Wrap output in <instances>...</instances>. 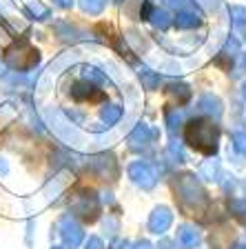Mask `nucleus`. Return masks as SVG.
I'll return each instance as SVG.
<instances>
[{"mask_svg": "<svg viewBox=\"0 0 246 249\" xmlns=\"http://www.w3.org/2000/svg\"><path fill=\"white\" fill-rule=\"evenodd\" d=\"M175 198H178L180 207L189 213H204L209 207V196L200 187V182L195 180V176L184 174L175 180Z\"/></svg>", "mask_w": 246, "mask_h": 249, "instance_id": "nucleus-1", "label": "nucleus"}, {"mask_svg": "<svg viewBox=\"0 0 246 249\" xmlns=\"http://www.w3.org/2000/svg\"><path fill=\"white\" fill-rule=\"evenodd\" d=\"M184 138L193 149L202 151L206 156H213L217 151V140H220V129L217 124H213L211 120L193 118L184 129Z\"/></svg>", "mask_w": 246, "mask_h": 249, "instance_id": "nucleus-2", "label": "nucleus"}, {"mask_svg": "<svg viewBox=\"0 0 246 249\" xmlns=\"http://www.w3.org/2000/svg\"><path fill=\"white\" fill-rule=\"evenodd\" d=\"M7 65L14 69H20V71H27V69L36 67L38 60H40V56H38V52L33 49V47H27V45H18L14 47V49H9L5 56Z\"/></svg>", "mask_w": 246, "mask_h": 249, "instance_id": "nucleus-3", "label": "nucleus"}, {"mask_svg": "<svg viewBox=\"0 0 246 249\" xmlns=\"http://www.w3.org/2000/svg\"><path fill=\"white\" fill-rule=\"evenodd\" d=\"M71 209H73V213H78V216L84 218V220H96L100 205H98V198L93 192H82L80 196L73 198Z\"/></svg>", "mask_w": 246, "mask_h": 249, "instance_id": "nucleus-4", "label": "nucleus"}, {"mask_svg": "<svg viewBox=\"0 0 246 249\" xmlns=\"http://www.w3.org/2000/svg\"><path fill=\"white\" fill-rule=\"evenodd\" d=\"M129 176L142 189H153L155 182H158V174H155L153 167H149L147 162H131L129 165Z\"/></svg>", "mask_w": 246, "mask_h": 249, "instance_id": "nucleus-5", "label": "nucleus"}, {"mask_svg": "<svg viewBox=\"0 0 246 249\" xmlns=\"http://www.w3.org/2000/svg\"><path fill=\"white\" fill-rule=\"evenodd\" d=\"M60 236H62V240H65V245H67L69 249H76L78 245L82 243V238H84L80 225H78L73 218H69V216L60 220Z\"/></svg>", "mask_w": 246, "mask_h": 249, "instance_id": "nucleus-6", "label": "nucleus"}, {"mask_svg": "<svg viewBox=\"0 0 246 249\" xmlns=\"http://www.w3.org/2000/svg\"><path fill=\"white\" fill-rule=\"evenodd\" d=\"M173 223V213H171L169 207H158L153 209V213H151L149 218V229L153 233H162L169 229V225Z\"/></svg>", "mask_w": 246, "mask_h": 249, "instance_id": "nucleus-7", "label": "nucleus"}, {"mask_svg": "<svg viewBox=\"0 0 246 249\" xmlns=\"http://www.w3.org/2000/svg\"><path fill=\"white\" fill-rule=\"evenodd\" d=\"M151 138H153V131H151L149 124H138L131 134H129V147L131 149H142V147H147L151 142Z\"/></svg>", "mask_w": 246, "mask_h": 249, "instance_id": "nucleus-8", "label": "nucleus"}, {"mask_svg": "<svg viewBox=\"0 0 246 249\" xmlns=\"http://www.w3.org/2000/svg\"><path fill=\"white\" fill-rule=\"evenodd\" d=\"M71 96H73V100H78V103H84V100H100L102 93L96 89V85L80 83V85H76V87L71 89Z\"/></svg>", "mask_w": 246, "mask_h": 249, "instance_id": "nucleus-9", "label": "nucleus"}, {"mask_svg": "<svg viewBox=\"0 0 246 249\" xmlns=\"http://www.w3.org/2000/svg\"><path fill=\"white\" fill-rule=\"evenodd\" d=\"M178 238L186 249H191L200 243V233L195 231V227H191V225H182V227L178 229Z\"/></svg>", "mask_w": 246, "mask_h": 249, "instance_id": "nucleus-10", "label": "nucleus"}, {"mask_svg": "<svg viewBox=\"0 0 246 249\" xmlns=\"http://www.w3.org/2000/svg\"><path fill=\"white\" fill-rule=\"evenodd\" d=\"M200 18L202 16L197 14V11H178V16H175V25H178L180 29H191V27L200 25Z\"/></svg>", "mask_w": 246, "mask_h": 249, "instance_id": "nucleus-11", "label": "nucleus"}, {"mask_svg": "<svg viewBox=\"0 0 246 249\" xmlns=\"http://www.w3.org/2000/svg\"><path fill=\"white\" fill-rule=\"evenodd\" d=\"M200 111H204V114H211V116H220L222 114V103L215 98V96H211V93H206V96H202L200 98Z\"/></svg>", "mask_w": 246, "mask_h": 249, "instance_id": "nucleus-12", "label": "nucleus"}, {"mask_svg": "<svg viewBox=\"0 0 246 249\" xmlns=\"http://www.w3.org/2000/svg\"><path fill=\"white\" fill-rule=\"evenodd\" d=\"M166 93H169L173 100H178V105H184L186 100L191 98V89L186 87V85H171V87L166 89Z\"/></svg>", "mask_w": 246, "mask_h": 249, "instance_id": "nucleus-13", "label": "nucleus"}, {"mask_svg": "<svg viewBox=\"0 0 246 249\" xmlns=\"http://www.w3.org/2000/svg\"><path fill=\"white\" fill-rule=\"evenodd\" d=\"M100 118H102V123H107V124H115L120 118H122V107H120V105H109V107L102 109Z\"/></svg>", "mask_w": 246, "mask_h": 249, "instance_id": "nucleus-14", "label": "nucleus"}, {"mask_svg": "<svg viewBox=\"0 0 246 249\" xmlns=\"http://www.w3.org/2000/svg\"><path fill=\"white\" fill-rule=\"evenodd\" d=\"M149 20L153 22L155 27H160V29H166V27L171 25V14L166 9H153L149 16Z\"/></svg>", "mask_w": 246, "mask_h": 249, "instance_id": "nucleus-15", "label": "nucleus"}, {"mask_svg": "<svg viewBox=\"0 0 246 249\" xmlns=\"http://www.w3.org/2000/svg\"><path fill=\"white\" fill-rule=\"evenodd\" d=\"M217 171H220L217 160H206L204 165L200 167V176L206 178V180H217Z\"/></svg>", "mask_w": 246, "mask_h": 249, "instance_id": "nucleus-16", "label": "nucleus"}, {"mask_svg": "<svg viewBox=\"0 0 246 249\" xmlns=\"http://www.w3.org/2000/svg\"><path fill=\"white\" fill-rule=\"evenodd\" d=\"M140 78H142V85L147 89H155L160 85V76L155 71H151V69H147V67L140 69Z\"/></svg>", "mask_w": 246, "mask_h": 249, "instance_id": "nucleus-17", "label": "nucleus"}, {"mask_svg": "<svg viewBox=\"0 0 246 249\" xmlns=\"http://www.w3.org/2000/svg\"><path fill=\"white\" fill-rule=\"evenodd\" d=\"M82 76H84V80H87V83H93V85H104V83H107V76H104L102 71L93 69V67H84V69H82Z\"/></svg>", "mask_w": 246, "mask_h": 249, "instance_id": "nucleus-18", "label": "nucleus"}, {"mask_svg": "<svg viewBox=\"0 0 246 249\" xmlns=\"http://www.w3.org/2000/svg\"><path fill=\"white\" fill-rule=\"evenodd\" d=\"M166 7L171 9H178V11H195L193 7V0H162Z\"/></svg>", "mask_w": 246, "mask_h": 249, "instance_id": "nucleus-19", "label": "nucleus"}, {"mask_svg": "<svg viewBox=\"0 0 246 249\" xmlns=\"http://www.w3.org/2000/svg\"><path fill=\"white\" fill-rule=\"evenodd\" d=\"M182 111H169L166 114V127H169V134L171 136H175V129H178V124L182 123Z\"/></svg>", "mask_w": 246, "mask_h": 249, "instance_id": "nucleus-20", "label": "nucleus"}, {"mask_svg": "<svg viewBox=\"0 0 246 249\" xmlns=\"http://www.w3.org/2000/svg\"><path fill=\"white\" fill-rule=\"evenodd\" d=\"M80 5L89 14H100L104 9V0H80Z\"/></svg>", "mask_w": 246, "mask_h": 249, "instance_id": "nucleus-21", "label": "nucleus"}, {"mask_svg": "<svg viewBox=\"0 0 246 249\" xmlns=\"http://www.w3.org/2000/svg\"><path fill=\"white\" fill-rule=\"evenodd\" d=\"M231 18H233V25L235 27H244L246 25V9L244 7H231Z\"/></svg>", "mask_w": 246, "mask_h": 249, "instance_id": "nucleus-22", "label": "nucleus"}, {"mask_svg": "<svg viewBox=\"0 0 246 249\" xmlns=\"http://www.w3.org/2000/svg\"><path fill=\"white\" fill-rule=\"evenodd\" d=\"M233 147H235L240 154L246 156V134L244 131H235V134H233Z\"/></svg>", "mask_w": 246, "mask_h": 249, "instance_id": "nucleus-23", "label": "nucleus"}, {"mask_svg": "<svg viewBox=\"0 0 246 249\" xmlns=\"http://www.w3.org/2000/svg\"><path fill=\"white\" fill-rule=\"evenodd\" d=\"M29 11H31L33 16H40V18H47V16H49V11H47L42 5H31Z\"/></svg>", "mask_w": 246, "mask_h": 249, "instance_id": "nucleus-24", "label": "nucleus"}, {"mask_svg": "<svg viewBox=\"0 0 246 249\" xmlns=\"http://www.w3.org/2000/svg\"><path fill=\"white\" fill-rule=\"evenodd\" d=\"M237 49H240V45H237L235 38H231V40L226 42V53H229V56H235Z\"/></svg>", "mask_w": 246, "mask_h": 249, "instance_id": "nucleus-25", "label": "nucleus"}, {"mask_svg": "<svg viewBox=\"0 0 246 249\" xmlns=\"http://www.w3.org/2000/svg\"><path fill=\"white\" fill-rule=\"evenodd\" d=\"M87 249H102V240L98 238V236H91L87 240Z\"/></svg>", "mask_w": 246, "mask_h": 249, "instance_id": "nucleus-26", "label": "nucleus"}, {"mask_svg": "<svg viewBox=\"0 0 246 249\" xmlns=\"http://www.w3.org/2000/svg\"><path fill=\"white\" fill-rule=\"evenodd\" d=\"M113 249H131V243H129V240H115Z\"/></svg>", "mask_w": 246, "mask_h": 249, "instance_id": "nucleus-27", "label": "nucleus"}, {"mask_svg": "<svg viewBox=\"0 0 246 249\" xmlns=\"http://www.w3.org/2000/svg\"><path fill=\"white\" fill-rule=\"evenodd\" d=\"M133 249H153V245H151L149 240H140V243L133 245Z\"/></svg>", "mask_w": 246, "mask_h": 249, "instance_id": "nucleus-28", "label": "nucleus"}, {"mask_svg": "<svg viewBox=\"0 0 246 249\" xmlns=\"http://www.w3.org/2000/svg\"><path fill=\"white\" fill-rule=\"evenodd\" d=\"M158 249H175V245H173V240H160V247Z\"/></svg>", "mask_w": 246, "mask_h": 249, "instance_id": "nucleus-29", "label": "nucleus"}, {"mask_svg": "<svg viewBox=\"0 0 246 249\" xmlns=\"http://www.w3.org/2000/svg\"><path fill=\"white\" fill-rule=\"evenodd\" d=\"M56 5H60V7H65V9H69V7L73 5V0H56Z\"/></svg>", "mask_w": 246, "mask_h": 249, "instance_id": "nucleus-30", "label": "nucleus"}, {"mask_svg": "<svg viewBox=\"0 0 246 249\" xmlns=\"http://www.w3.org/2000/svg\"><path fill=\"white\" fill-rule=\"evenodd\" d=\"M235 249H246V245H242V243H240V245H235Z\"/></svg>", "mask_w": 246, "mask_h": 249, "instance_id": "nucleus-31", "label": "nucleus"}, {"mask_svg": "<svg viewBox=\"0 0 246 249\" xmlns=\"http://www.w3.org/2000/svg\"><path fill=\"white\" fill-rule=\"evenodd\" d=\"M242 93H244V98H246V83H244V87H242Z\"/></svg>", "mask_w": 246, "mask_h": 249, "instance_id": "nucleus-32", "label": "nucleus"}, {"mask_svg": "<svg viewBox=\"0 0 246 249\" xmlns=\"http://www.w3.org/2000/svg\"><path fill=\"white\" fill-rule=\"evenodd\" d=\"M53 249H62V247H53Z\"/></svg>", "mask_w": 246, "mask_h": 249, "instance_id": "nucleus-33", "label": "nucleus"}, {"mask_svg": "<svg viewBox=\"0 0 246 249\" xmlns=\"http://www.w3.org/2000/svg\"><path fill=\"white\" fill-rule=\"evenodd\" d=\"M244 60H246V58H244Z\"/></svg>", "mask_w": 246, "mask_h": 249, "instance_id": "nucleus-34", "label": "nucleus"}]
</instances>
